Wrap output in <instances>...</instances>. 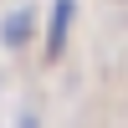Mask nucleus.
Returning a JSON list of instances; mask_svg holds the SVG:
<instances>
[{"mask_svg": "<svg viewBox=\"0 0 128 128\" xmlns=\"http://www.w3.org/2000/svg\"><path fill=\"white\" fill-rule=\"evenodd\" d=\"M26 36H31V10H20V16L5 20V46H20Z\"/></svg>", "mask_w": 128, "mask_h": 128, "instance_id": "2", "label": "nucleus"}, {"mask_svg": "<svg viewBox=\"0 0 128 128\" xmlns=\"http://www.w3.org/2000/svg\"><path fill=\"white\" fill-rule=\"evenodd\" d=\"M67 31H72V0H56V10H51V31H46V56H62Z\"/></svg>", "mask_w": 128, "mask_h": 128, "instance_id": "1", "label": "nucleus"}]
</instances>
